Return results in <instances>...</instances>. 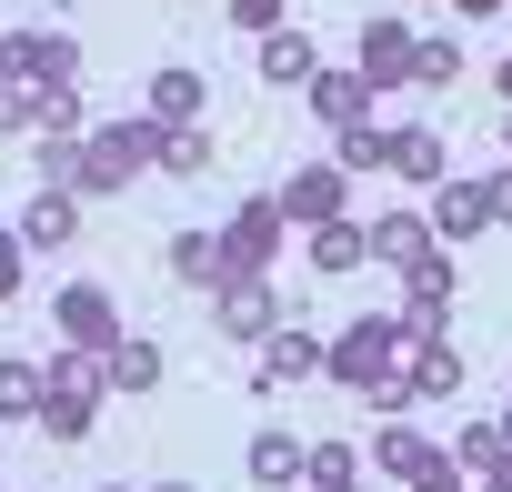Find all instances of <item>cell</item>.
<instances>
[{
	"label": "cell",
	"mask_w": 512,
	"mask_h": 492,
	"mask_svg": "<svg viewBox=\"0 0 512 492\" xmlns=\"http://www.w3.org/2000/svg\"><path fill=\"white\" fill-rule=\"evenodd\" d=\"M402 322L392 312H372V322H342V342H322V372L342 382V392H362L372 412H412V382H402Z\"/></svg>",
	"instance_id": "6da1fadb"
},
{
	"label": "cell",
	"mask_w": 512,
	"mask_h": 492,
	"mask_svg": "<svg viewBox=\"0 0 512 492\" xmlns=\"http://www.w3.org/2000/svg\"><path fill=\"white\" fill-rule=\"evenodd\" d=\"M141 171H161V121H151V111L81 131V201H111V191H131Z\"/></svg>",
	"instance_id": "7a4b0ae2"
},
{
	"label": "cell",
	"mask_w": 512,
	"mask_h": 492,
	"mask_svg": "<svg viewBox=\"0 0 512 492\" xmlns=\"http://www.w3.org/2000/svg\"><path fill=\"white\" fill-rule=\"evenodd\" d=\"M211 322H221V342H251L262 352L292 312H282V292H272V272H231L221 292H211Z\"/></svg>",
	"instance_id": "3957f363"
},
{
	"label": "cell",
	"mask_w": 512,
	"mask_h": 492,
	"mask_svg": "<svg viewBox=\"0 0 512 492\" xmlns=\"http://www.w3.org/2000/svg\"><path fill=\"white\" fill-rule=\"evenodd\" d=\"M282 241H292V211H282L272 191H251V201L221 221V252H231V272H272V262H282Z\"/></svg>",
	"instance_id": "277c9868"
},
{
	"label": "cell",
	"mask_w": 512,
	"mask_h": 492,
	"mask_svg": "<svg viewBox=\"0 0 512 492\" xmlns=\"http://www.w3.org/2000/svg\"><path fill=\"white\" fill-rule=\"evenodd\" d=\"M51 322H61L71 352H111V342H121V302H111L101 282H61V292H51Z\"/></svg>",
	"instance_id": "5b68a950"
},
{
	"label": "cell",
	"mask_w": 512,
	"mask_h": 492,
	"mask_svg": "<svg viewBox=\"0 0 512 492\" xmlns=\"http://www.w3.org/2000/svg\"><path fill=\"white\" fill-rule=\"evenodd\" d=\"M0 71L11 81H81V41L71 31H11L0 41Z\"/></svg>",
	"instance_id": "8992f818"
},
{
	"label": "cell",
	"mask_w": 512,
	"mask_h": 492,
	"mask_svg": "<svg viewBox=\"0 0 512 492\" xmlns=\"http://www.w3.org/2000/svg\"><path fill=\"white\" fill-rule=\"evenodd\" d=\"M302 91H312V121H322V131H362L382 81H372V71H312Z\"/></svg>",
	"instance_id": "52a82bcc"
},
{
	"label": "cell",
	"mask_w": 512,
	"mask_h": 492,
	"mask_svg": "<svg viewBox=\"0 0 512 492\" xmlns=\"http://www.w3.org/2000/svg\"><path fill=\"white\" fill-rule=\"evenodd\" d=\"M342 191H352V171H342V161H302L272 201L292 211V231H312V221H332V211H342Z\"/></svg>",
	"instance_id": "ba28073f"
},
{
	"label": "cell",
	"mask_w": 512,
	"mask_h": 492,
	"mask_svg": "<svg viewBox=\"0 0 512 492\" xmlns=\"http://www.w3.org/2000/svg\"><path fill=\"white\" fill-rule=\"evenodd\" d=\"M201 101H211V81H201L191 61H171V71H151V91H141V111H151L161 131H191V121H201Z\"/></svg>",
	"instance_id": "9c48e42d"
},
{
	"label": "cell",
	"mask_w": 512,
	"mask_h": 492,
	"mask_svg": "<svg viewBox=\"0 0 512 492\" xmlns=\"http://www.w3.org/2000/svg\"><path fill=\"white\" fill-rule=\"evenodd\" d=\"M362 262H372V221H352V211L312 221V272H322V282H342V272H362Z\"/></svg>",
	"instance_id": "30bf717a"
},
{
	"label": "cell",
	"mask_w": 512,
	"mask_h": 492,
	"mask_svg": "<svg viewBox=\"0 0 512 492\" xmlns=\"http://www.w3.org/2000/svg\"><path fill=\"white\" fill-rule=\"evenodd\" d=\"M71 231H81V191H61V181H41V191L21 201V241H31V252H61Z\"/></svg>",
	"instance_id": "8fae6325"
},
{
	"label": "cell",
	"mask_w": 512,
	"mask_h": 492,
	"mask_svg": "<svg viewBox=\"0 0 512 492\" xmlns=\"http://www.w3.org/2000/svg\"><path fill=\"white\" fill-rule=\"evenodd\" d=\"M402 382H412V402H452V392H462V352H452V332L412 342V352H402Z\"/></svg>",
	"instance_id": "7c38bea8"
},
{
	"label": "cell",
	"mask_w": 512,
	"mask_h": 492,
	"mask_svg": "<svg viewBox=\"0 0 512 492\" xmlns=\"http://www.w3.org/2000/svg\"><path fill=\"white\" fill-rule=\"evenodd\" d=\"M412 41H422L412 21H362V61H352V71H372V81L392 91V81H412Z\"/></svg>",
	"instance_id": "4fadbf2b"
},
{
	"label": "cell",
	"mask_w": 512,
	"mask_h": 492,
	"mask_svg": "<svg viewBox=\"0 0 512 492\" xmlns=\"http://www.w3.org/2000/svg\"><path fill=\"white\" fill-rule=\"evenodd\" d=\"M31 131H41V141H81V131H91L81 81H31Z\"/></svg>",
	"instance_id": "5bb4252c"
},
{
	"label": "cell",
	"mask_w": 512,
	"mask_h": 492,
	"mask_svg": "<svg viewBox=\"0 0 512 492\" xmlns=\"http://www.w3.org/2000/svg\"><path fill=\"white\" fill-rule=\"evenodd\" d=\"M422 221H432V241H472V231L492 221V211H482V181H452V171H442V181H432V211H422Z\"/></svg>",
	"instance_id": "9a60e30c"
},
{
	"label": "cell",
	"mask_w": 512,
	"mask_h": 492,
	"mask_svg": "<svg viewBox=\"0 0 512 492\" xmlns=\"http://www.w3.org/2000/svg\"><path fill=\"white\" fill-rule=\"evenodd\" d=\"M101 382H111L121 402H141V392H161V342H141V332H121V342L101 352Z\"/></svg>",
	"instance_id": "2e32d148"
},
{
	"label": "cell",
	"mask_w": 512,
	"mask_h": 492,
	"mask_svg": "<svg viewBox=\"0 0 512 492\" xmlns=\"http://www.w3.org/2000/svg\"><path fill=\"white\" fill-rule=\"evenodd\" d=\"M422 462H442V442H422V432H412V412H382V432H372V472L412 482Z\"/></svg>",
	"instance_id": "e0dca14e"
},
{
	"label": "cell",
	"mask_w": 512,
	"mask_h": 492,
	"mask_svg": "<svg viewBox=\"0 0 512 492\" xmlns=\"http://www.w3.org/2000/svg\"><path fill=\"white\" fill-rule=\"evenodd\" d=\"M171 282H191V292H221V282H231L221 231H171Z\"/></svg>",
	"instance_id": "ac0fdd59"
},
{
	"label": "cell",
	"mask_w": 512,
	"mask_h": 492,
	"mask_svg": "<svg viewBox=\"0 0 512 492\" xmlns=\"http://www.w3.org/2000/svg\"><path fill=\"white\" fill-rule=\"evenodd\" d=\"M422 252H432V221H422V211H382V221H372V262L412 272Z\"/></svg>",
	"instance_id": "d6986e66"
},
{
	"label": "cell",
	"mask_w": 512,
	"mask_h": 492,
	"mask_svg": "<svg viewBox=\"0 0 512 492\" xmlns=\"http://www.w3.org/2000/svg\"><path fill=\"white\" fill-rule=\"evenodd\" d=\"M302 462H312V442H302V432H251V482H262V492L302 482Z\"/></svg>",
	"instance_id": "ffe728a7"
},
{
	"label": "cell",
	"mask_w": 512,
	"mask_h": 492,
	"mask_svg": "<svg viewBox=\"0 0 512 492\" xmlns=\"http://www.w3.org/2000/svg\"><path fill=\"white\" fill-rule=\"evenodd\" d=\"M392 171H402L412 191H432V181L452 171V141H442V131H392Z\"/></svg>",
	"instance_id": "44dd1931"
},
{
	"label": "cell",
	"mask_w": 512,
	"mask_h": 492,
	"mask_svg": "<svg viewBox=\"0 0 512 492\" xmlns=\"http://www.w3.org/2000/svg\"><path fill=\"white\" fill-rule=\"evenodd\" d=\"M322 372V342L302 332V322H282L272 342H262V382H312Z\"/></svg>",
	"instance_id": "7402d4cb"
},
{
	"label": "cell",
	"mask_w": 512,
	"mask_h": 492,
	"mask_svg": "<svg viewBox=\"0 0 512 492\" xmlns=\"http://www.w3.org/2000/svg\"><path fill=\"white\" fill-rule=\"evenodd\" d=\"M51 442H91V422H101V392H51L41 382V412H31Z\"/></svg>",
	"instance_id": "603a6c76"
},
{
	"label": "cell",
	"mask_w": 512,
	"mask_h": 492,
	"mask_svg": "<svg viewBox=\"0 0 512 492\" xmlns=\"http://www.w3.org/2000/svg\"><path fill=\"white\" fill-rule=\"evenodd\" d=\"M312 71H322L312 31H292V21H282V31H262V81H312Z\"/></svg>",
	"instance_id": "cb8c5ba5"
},
{
	"label": "cell",
	"mask_w": 512,
	"mask_h": 492,
	"mask_svg": "<svg viewBox=\"0 0 512 492\" xmlns=\"http://www.w3.org/2000/svg\"><path fill=\"white\" fill-rule=\"evenodd\" d=\"M452 81H462V41L452 31H422L412 41V91H452Z\"/></svg>",
	"instance_id": "d4e9b609"
},
{
	"label": "cell",
	"mask_w": 512,
	"mask_h": 492,
	"mask_svg": "<svg viewBox=\"0 0 512 492\" xmlns=\"http://www.w3.org/2000/svg\"><path fill=\"white\" fill-rule=\"evenodd\" d=\"M161 171L171 181H201V171H221V141L191 121V131H161Z\"/></svg>",
	"instance_id": "484cf974"
},
{
	"label": "cell",
	"mask_w": 512,
	"mask_h": 492,
	"mask_svg": "<svg viewBox=\"0 0 512 492\" xmlns=\"http://www.w3.org/2000/svg\"><path fill=\"white\" fill-rule=\"evenodd\" d=\"M402 342H432V332H452V292H422V282H402Z\"/></svg>",
	"instance_id": "4316f807"
},
{
	"label": "cell",
	"mask_w": 512,
	"mask_h": 492,
	"mask_svg": "<svg viewBox=\"0 0 512 492\" xmlns=\"http://www.w3.org/2000/svg\"><path fill=\"white\" fill-rule=\"evenodd\" d=\"M492 462H502V422L482 412V422H462V432H452V472H472V482H482Z\"/></svg>",
	"instance_id": "83f0119b"
},
{
	"label": "cell",
	"mask_w": 512,
	"mask_h": 492,
	"mask_svg": "<svg viewBox=\"0 0 512 492\" xmlns=\"http://www.w3.org/2000/svg\"><path fill=\"white\" fill-rule=\"evenodd\" d=\"M31 412H41V362L11 352V362H0V422H31Z\"/></svg>",
	"instance_id": "f1b7e54d"
},
{
	"label": "cell",
	"mask_w": 512,
	"mask_h": 492,
	"mask_svg": "<svg viewBox=\"0 0 512 492\" xmlns=\"http://www.w3.org/2000/svg\"><path fill=\"white\" fill-rule=\"evenodd\" d=\"M332 141H342V151H332L342 171H392V131H382V121H362V131H332Z\"/></svg>",
	"instance_id": "f546056e"
},
{
	"label": "cell",
	"mask_w": 512,
	"mask_h": 492,
	"mask_svg": "<svg viewBox=\"0 0 512 492\" xmlns=\"http://www.w3.org/2000/svg\"><path fill=\"white\" fill-rule=\"evenodd\" d=\"M302 482H312V492H342V482H362V452H352V442H312Z\"/></svg>",
	"instance_id": "4dcf8cb0"
},
{
	"label": "cell",
	"mask_w": 512,
	"mask_h": 492,
	"mask_svg": "<svg viewBox=\"0 0 512 492\" xmlns=\"http://www.w3.org/2000/svg\"><path fill=\"white\" fill-rule=\"evenodd\" d=\"M41 382L51 392H111L101 382V352H71V342H61V362H41Z\"/></svg>",
	"instance_id": "1f68e13d"
},
{
	"label": "cell",
	"mask_w": 512,
	"mask_h": 492,
	"mask_svg": "<svg viewBox=\"0 0 512 492\" xmlns=\"http://www.w3.org/2000/svg\"><path fill=\"white\" fill-rule=\"evenodd\" d=\"M21 272H31V241L21 221H0V302H21Z\"/></svg>",
	"instance_id": "d6a6232c"
},
{
	"label": "cell",
	"mask_w": 512,
	"mask_h": 492,
	"mask_svg": "<svg viewBox=\"0 0 512 492\" xmlns=\"http://www.w3.org/2000/svg\"><path fill=\"white\" fill-rule=\"evenodd\" d=\"M282 21H292V0H231V31H251V41L282 31Z\"/></svg>",
	"instance_id": "836d02e7"
},
{
	"label": "cell",
	"mask_w": 512,
	"mask_h": 492,
	"mask_svg": "<svg viewBox=\"0 0 512 492\" xmlns=\"http://www.w3.org/2000/svg\"><path fill=\"white\" fill-rule=\"evenodd\" d=\"M41 181H61V191H81V141H41Z\"/></svg>",
	"instance_id": "e575fe53"
},
{
	"label": "cell",
	"mask_w": 512,
	"mask_h": 492,
	"mask_svg": "<svg viewBox=\"0 0 512 492\" xmlns=\"http://www.w3.org/2000/svg\"><path fill=\"white\" fill-rule=\"evenodd\" d=\"M402 492H472V472H452V452H442V462H422Z\"/></svg>",
	"instance_id": "d590c367"
},
{
	"label": "cell",
	"mask_w": 512,
	"mask_h": 492,
	"mask_svg": "<svg viewBox=\"0 0 512 492\" xmlns=\"http://www.w3.org/2000/svg\"><path fill=\"white\" fill-rule=\"evenodd\" d=\"M0 131H31V81L0 71Z\"/></svg>",
	"instance_id": "8d00e7d4"
},
{
	"label": "cell",
	"mask_w": 512,
	"mask_h": 492,
	"mask_svg": "<svg viewBox=\"0 0 512 492\" xmlns=\"http://www.w3.org/2000/svg\"><path fill=\"white\" fill-rule=\"evenodd\" d=\"M482 211H492V221H512V161H502V171H482Z\"/></svg>",
	"instance_id": "74e56055"
},
{
	"label": "cell",
	"mask_w": 512,
	"mask_h": 492,
	"mask_svg": "<svg viewBox=\"0 0 512 492\" xmlns=\"http://www.w3.org/2000/svg\"><path fill=\"white\" fill-rule=\"evenodd\" d=\"M442 11H452V21H502L512 0H442Z\"/></svg>",
	"instance_id": "f35d334b"
},
{
	"label": "cell",
	"mask_w": 512,
	"mask_h": 492,
	"mask_svg": "<svg viewBox=\"0 0 512 492\" xmlns=\"http://www.w3.org/2000/svg\"><path fill=\"white\" fill-rule=\"evenodd\" d=\"M472 492H512V462H492V472H482V482H472Z\"/></svg>",
	"instance_id": "ab89813d"
},
{
	"label": "cell",
	"mask_w": 512,
	"mask_h": 492,
	"mask_svg": "<svg viewBox=\"0 0 512 492\" xmlns=\"http://www.w3.org/2000/svg\"><path fill=\"white\" fill-rule=\"evenodd\" d=\"M492 81H502V101H512V51H502V71H492Z\"/></svg>",
	"instance_id": "60d3db41"
},
{
	"label": "cell",
	"mask_w": 512,
	"mask_h": 492,
	"mask_svg": "<svg viewBox=\"0 0 512 492\" xmlns=\"http://www.w3.org/2000/svg\"><path fill=\"white\" fill-rule=\"evenodd\" d=\"M141 492H191V482H141Z\"/></svg>",
	"instance_id": "b9f144b4"
},
{
	"label": "cell",
	"mask_w": 512,
	"mask_h": 492,
	"mask_svg": "<svg viewBox=\"0 0 512 492\" xmlns=\"http://www.w3.org/2000/svg\"><path fill=\"white\" fill-rule=\"evenodd\" d=\"M101 492H141V482H101Z\"/></svg>",
	"instance_id": "7bdbcfd3"
},
{
	"label": "cell",
	"mask_w": 512,
	"mask_h": 492,
	"mask_svg": "<svg viewBox=\"0 0 512 492\" xmlns=\"http://www.w3.org/2000/svg\"><path fill=\"white\" fill-rule=\"evenodd\" d=\"M502 161H512V121H502Z\"/></svg>",
	"instance_id": "ee69618b"
},
{
	"label": "cell",
	"mask_w": 512,
	"mask_h": 492,
	"mask_svg": "<svg viewBox=\"0 0 512 492\" xmlns=\"http://www.w3.org/2000/svg\"><path fill=\"white\" fill-rule=\"evenodd\" d=\"M342 492H362V482H342Z\"/></svg>",
	"instance_id": "f6af8a7d"
},
{
	"label": "cell",
	"mask_w": 512,
	"mask_h": 492,
	"mask_svg": "<svg viewBox=\"0 0 512 492\" xmlns=\"http://www.w3.org/2000/svg\"><path fill=\"white\" fill-rule=\"evenodd\" d=\"M0 492H11V482H0Z\"/></svg>",
	"instance_id": "bcb514c9"
}]
</instances>
